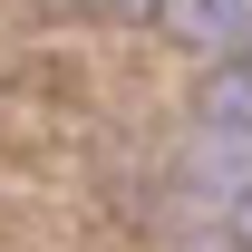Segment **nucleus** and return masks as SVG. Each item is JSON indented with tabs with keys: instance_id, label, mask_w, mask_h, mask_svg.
<instances>
[{
	"instance_id": "7ed1b4c3",
	"label": "nucleus",
	"mask_w": 252,
	"mask_h": 252,
	"mask_svg": "<svg viewBox=\"0 0 252 252\" xmlns=\"http://www.w3.org/2000/svg\"><path fill=\"white\" fill-rule=\"evenodd\" d=\"M223 233H233V252H252V194H233V204H223Z\"/></svg>"
},
{
	"instance_id": "20e7f679",
	"label": "nucleus",
	"mask_w": 252,
	"mask_h": 252,
	"mask_svg": "<svg viewBox=\"0 0 252 252\" xmlns=\"http://www.w3.org/2000/svg\"><path fill=\"white\" fill-rule=\"evenodd\" d=\"M88 10H97V20H146V10H156V20H165V0H88Z\"/></svg>"
},
{
	"instance_id": "f03ea898",
	"label": "nucleus",
	"mask_w": 252,
	"mask_h": 252,
	"mask_svg": "<svg viewBox=\"0 0 252 252\" xmlns=\"http://www.w3.org/2000/svg\"><path fill=\"white\" fill-rule=\"evenodd\" d=\"M204 126L214 136H252V59H233V68L204 78Z\"/></svg>"
},
{
	"instance_id": "f257e3e1",
	"label": "nucleus",
	"mask_w": 252,
	"mask_h": 252,
	"mask_svg": "<svg viewBox=\"0 0 252 252\" xmlns=\"http://www.w3.org/2000/svg\"><path fill=\"white\" fill-rule=\"evenodd\" d=\"M165 30L204 59L223 49V68H233V59H252V0H165Z\"/></svg>"
}]
</instances>
